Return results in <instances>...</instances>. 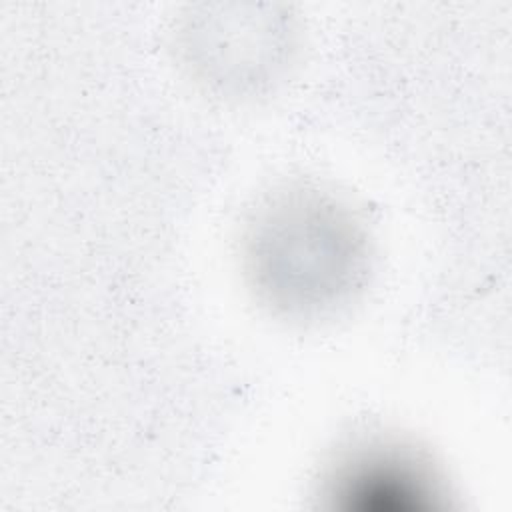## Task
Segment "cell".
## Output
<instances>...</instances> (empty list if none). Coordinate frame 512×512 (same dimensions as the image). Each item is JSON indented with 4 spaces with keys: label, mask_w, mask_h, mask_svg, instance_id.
<instances>
[{
    "label": "cell",
    "mask_w": 512,
    "mask_h": 512,
    "mask_svg": "<svg viewBox=\"0 0 512 512\" xmlns=\"http://www.w3.org/2000/svg\"><path fill=\"white\" fill-rule=\"evenodd\" d=\"M240 272L274 320L318 328L366 296L376 246L364 216L332 188L282 184L260 196L240 228Z\"/></svg>",
    "instance_id": "obj_1"
},
{
    "label": "cell",
    "mask_w": 512,
    "mask_h": 512,
    "mask_svg": "<svg viewBox=\"0 0 512 512\" xmlns=\"http://www.w3.org/2000/svg\"><path fill=\"white\" fill-rule=\"evenodd\" d=\"M174 48L186 76L224 102H256L290 74L298 28L278 6L212 4L178 22Z\"/></svg>",
    "instance_id": "obj_2"
},
{
    "label": "cell",
    "mask_w": 512,
    "mask_h": 512,
    "mask_svg": "<svg viewBox=\"0 0 512 512\" xmlns=\"http://www.w3.org/2000/svg\"><path fill=\"white\" fill-rule=\"evenodd\" d=\"M450 488L428 450L396 434H366L338 448L320 474V506L336 512L448 510Z\"/></svg>",
    "instance_id": "obj_3"
}]
</instances>
